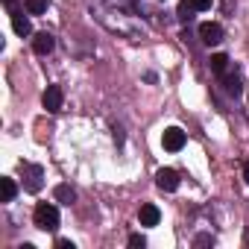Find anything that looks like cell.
<instances>
[{
    "label": "cell",
    "instance_id": "6da1fadb",
    "mask_svg": "<svg viewBox=\"0 0 249 249\" xmlns=\"http://www.w3.org/2000/svg\"><path fill=\"white\" fill-rule=\"evenodd\" d=\"M33 220H36V226H38L41 231H56V229H59V211H56V205H50V202H38L36 211H33Z\"/></svg>",
    "mask_w": 249,
    "mask_h": 249
},
{
    "label": "cell",
    "instance_id": "7a4b0ae2",
    "mask_svg": "<svg viewBox=\"0 0 249 249\" xmlns=\"http://www.w3.org/2000/svg\"><path fill=\"white\" fill-rule=\"evenodd\" d=\"M41 185H44V170L38 164H24V188L30 194H38Z\"/></svg>",
    "mask_w": 249,
    "mask_h": 249
},
{
    "label": "cell",
    "instance_id": "3957f363",
    "mask_svg": "<svg viewBox=\"0 0 249 249\" xmlns=\"http://www.w3.org/2000/svg\"><path fill=\"white\" fill-rule=\"evenodd\" d=\"M62 100H65L62 88H59V85H47V91H44L41 103H44V108H47L50 114H59V111H62Z\"/></svg>",
    "mask_w": 249,
    "mask_h": 249
},
{
    "label": "cell",
    "instance_id": "277c9868",
    "mask_svg": "<svg viewBox=\"0 0 249 249\" xmlns=\"http://www.w3.org/2000/svg\"><path fill=\"white\" fill-rule=\"evenodd\" d=\"M199 38H202V44H220L223 41V27L220 24H214V21H205V24H199Z\"/></svg>",
    "mask_w": 249,
    "mask_h": 249
},
{
    "label": "cell",
    "instance_id": "5b68a950",
    "mask_svg": "<svg viewBox=\"0 0 249 249\" xmlns=\"http://www.w3.org/2000/svg\"><path fill=\"white\" fill-rule=\"evenodd\" d=\"M161 144H164V150H170V153H179V150L185 147V132H182L179 126H170V129H164V135H161Z\"/></svg>",
    "mask_w": 249,
    "mask_h": 249
},
{
    "label": "cell",
    "instance_id": "8992f818",
    "mask_svg": "<svg viewBox=\"0 0 249 249\" xmlns=\"http://www.w3.org/2000/svg\"><path fill=\"white\" fill-rule=\"evenodd\" d=\"M156 185H159L161 191H176V188H179V173L170 170V167H161V170L156 173Z\"/></svg>",
    "mask_w": 249,
    "mask_h": 249
},
{
    "label": "cell",
    "instance_id": "52a82bcc",
    "mask_svg": "<svg viewBox=\"0 0 249 249\" xmlns=\"http://www.w3.org/2000/svg\"><path fill=\"white\" fill-rule=\"evenodd\" d=\"M53 47H56V38H53L50 33H38V36L33 38V50H36L38 56H47V53H53Z\"/></svg>",
    "mask_w": 249,
    "mask_h": 249
},
{
    "label": "cell",
    "instance_id": "ba28073f",
    "mask_svg": "<svg viewBox=\"0 0 249 249\" xmlns=\"http://www.w3.org/2000/svg\"><path fill=\"white\" fill-rule=\"evenodd\" d=\"M138 220H141V226H159V220H161V211H159L153 202H147V205H141V211H138Z\"/></svg>",
    "mask_w": 249,
    "mask_h": 249
},
{
    "label": "cell",
    "instance_id": "9c48e42d",
    "mask_svg": "<svg viewBox=\"0 0 249 249\" xmlns=\"http://www.w3.org/2000/svg\"><path fill=\"white\" fill-rule=\"evenodd\" d=\"M12 30L24 38V36H30V33H33V24H30V18H27L24 12H12Z\"/></svg>",
    "mask_w": 249,
    "mask_h": 249
},
{
    "label": "cell",
    "instance_id": "30bf717a",
    "mask_svg": "<svg viewBox=\"0 0 249 249\" xmlns=\"http://www.w3.org/2000/svg\"><path fill=\"white\" fill-rule=\"evenodd\" d=\"M53 196H56V202H62V205H73V202H76V194H73L71 185H56V188H53Z\"/></svg>",
    "mask_w": 249,
    "mask_h": 249
},
{
    "label": "cell",
    "instance_id": "8fae6325",
    "mask_svg": "<svg viewBox=\"0 0 249 249\" xmlns=\"http://www.w3.org/2000/svg\"><path fill=\"white\" fill-rule=\"evenodd\" d=\"M208 65H211V71H214V73H220V76H223V73H226V68H229V56H226V53H214Z\"/></svg>",
    "mask_w": 249,
    "mask_h": 249
},
{
    "label": "cell",
    "instance_id": "7c38bea8",
    "mask_svg": "<svg viewBox=\"0 0 249 249\" xmlns=\"http://www.w3.org/2000/svg\"><path fill=\"white\" fill-rule=\"evenodd\" d=\"M0 191H3V202H12V199H15V194H18V188H15V182H12L9 176L0 179Z\"/></svg>",
    "mask_w": 249,
    "mask_h": 249
},
{
    "label": "cell",
    "instance_id": "4fadbf2b",
    "mask_svg": "<svg viewBox=\"0 0 249 249\" xmlns=\"http://www.w3.org/2000/svg\"><path fill=\"white\" fill-rule=\"evenodd\" d=\"M223 85H226V91L229 94H240V79H237V73H223Z\"/></svg>",
    "mask_w": 249,
    "mask_h": 249
},
{
    "label": "cell",
    "instance_id": "5bb4252c",
    "mask_svg": "<svg viewBox=\"0 0 249 249\" xmlns=\"http://www.w3.org/2000/svg\"><path fill=\"white\" fill-rule=\"evenodd\" d=\"M194 12H196V6H194V3H188V0H182V3L176 6L179 21H191V18H194Z\"/></svg>",
    "mask_w": 249,
    "mask_h": 249
},
{
    "label": "cell",
    "instance_id": "9a60e30c",
    "mask_svg": "<svg viewBox=\"0 0 249 249\" xmlns=\"http://www.w3.org/2000/svg\"><path fill=\"white\" fill-rule=\"evenodd\" d=\"M30 15H44L47 12V0H24Z\"/></svg>",
    "mask_w": 249,
    "mask_h": 249
},
{
    "label": "cell",
    "instance_id": "2e32d148",
    "mask_svg": "<svg viewBox=\"0 0 249 249\" xmlns=\"http://www.w3.org/2000/svg\"><path fill=\"white\" fill-rule=\"evenodd\" d=\"M129 246H132V249H144V246H147V240H144L141 234H132V237H129Z\"/></svg>",
    "mask_w": 249,
    "mask_h": 249
},
{
    "label": "cell",
    "instance_id": "e0dca14e",
    "mask_svg": "<svg viewBox=\"0 0 249 249\" xmlns=\"http://www.w3.org/2000/svg\"><path fill=\"white\" fill-rule=\"evenodd\" d=\"M191 3L196 6V12H205V9H211V3H214V0H191Z\"/></svg>",
    "mask_w": 249,
    "mask_h": 249
},
{
    "label": "cell",
    "instance_id": "ac0fdd59",
    "mask_svg": "<svg viewBox=\"0 0 249 249\" xmlns=\"http://www.w3.org/2000/svg\"><path fill=\"white\" fill-rule=\"evenodd\" d=\"M211 243H214V237H211V234H199V237L194 240V246H211Z\"/></svg>",
    "mask_w": 249,
    "mask_h": 249
},
{
    "label": "cell",
    "instance_id": "d6986e66",
    "mask_svg": "<svg viewBox=\"0 0 249 249\" xmlns=\"http://www.w3.org/2000/svg\"><path fill=\"white\" fill-rule=\"evenodd\" d=\"M56 246H59V249H76V246H73L71 240H65V237H59V240H56Z\"/></svg>",
    "mask_w": 249,
    "mask_h": 249
},
{
    "label": "cell",
    "instance_id": "ffe728a7",
    "mask_svg": "<svg viewBox=\"0 0 249 249\" xmlns=\"http://www.w3.org/2000/svg\"><path fill=\"white\" fill-rule=\"evenodd\" d=\"M243 179H246V182H249V161H246V164H243Z\"/></svg>",
    "mask_w": 249,
    "mask_h": 249
}]
</instances>
